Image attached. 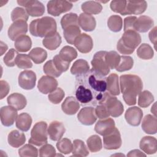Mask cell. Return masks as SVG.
<instances>
[{"instance_id": "obj_5", "label": "cell", "mask_w": 157, "mask_h": 157, "mask_svg": "<svg viewBox=\"0 0 157 157\" xmlns=\"http://www.w3.org/2000/svg\"><path fill=\"white\" fill-rule=\"evenodd\" d=\"M99 104L104 105L110 114V116L112 117H118L124 112V107L121 101L108 91L105 93Z\"/></svg>"}, {"instance_id": "obj_20", "label": "cell", "mask_w": 157, "mask_h": 157, "mask_svg": "<svg viewBox=\"0 0 157 157\" xmlns=\"http://www.w3.org/2000/svg\"><path fill=\"white\" fill-rule=\"evenodd\" d=\"M154 26L153 20L147 15H141L137 18L134 25V30L139 33H146Z\"/></svg>"}, {"instance_id": "obj_57", "label": "cell", "mask_w": 157, "mask_h": 157, "mask_svg": "<svg viewBox=\"0 0 157 157\" xmlns=\"http://www.w3.org/2000/svg\"><path fill=\"white\" fill-rule=\"evenodd\" d=\"M0 86H1V97L0 99H2L4 97H6L10 90V86L9 83L5 80L0 81Z\"/></svg>"}, {"instance_id": "obj_21", "label": "cell", "mask_w": 157, "mask_h": 157, "mask_svg": "<svg viewBox=\"0 0 157 157\" xmlns=\"http://www.w3.org/2000/svg\"><path fill=\"white\" fill-rule=\"evenodd\" d=\"M139 147L147 155L155 154L157 151L156 139L152 136H145L140 140Z\"/></svg>"}, {"instance_id": "obj_3", "label": "cell", "mask_w": 157, "mask_h": 157, "mask_svg": "<svg viewBox=\"0 0 157 157\" xmlns=\"http://www.w3.org/2000/svg\"><path fill=\"white\" fill-rule=\"evenodd\" d=\"M29 32L35 37H46L56 33V22L50 17H44L33 20L29 24Z\"/></svg>"}, {"instance_id": "obj_15", "label": "cell", "mask_w": 157, "mask_h": 157, "mask_svg": "<svg viewBox=\"0 0 157 157\" xmlns=\"http://www.w3.org/2000/svg\"><path fill=\"white\" fill-rule=\"evenodd\" d=\"M58 84V81L54 77L44 75L38 81L37 88L40 93L47 94L53 91L57 88Z\"/></svg>"}, {"instance_id": "obj_42", "label": "cell", "mask_w": 157, "mask_h": 157, "mask_svg": "<svg viewBox=\"0 0 157 157\" xmlns=\"http://www.w3.org/2000/svg\"><path fill=\"white\" fill-rule=\"evenodd\" d=\"M134 59L129 56H120V60L118 65L115 68L118 72H124L129 71L133 67Z\"/></svg>"}, {"instance_id": "obj_44", "label": "cell", "mask_w": 157, "mask_h": 157, "mask_svg": "<svg viewBox=\"0 0 157 157\" xmlns=\"http://www.w3.org/2000/svg\"><path fill=\"white\" fill-rule=\"evenodd\" d=\"M78 15L75 13H69L64 15L61 19V25L64 29L72 25H78Z\"/></svg>"}, {"instance_id": "obj_45", "label": "cell", "mask_w": 157, "mask_h": 157, "mask_svg": "<svg viewBox=\"0 0 157 157\" xmlns=\"http://www.w3.org/2000/svg\"><path fill=\"white\" fill-rule=\"evenodd\" d=\"M29 55L26 54H18L15 64L20 69H29L33 67V63Z\"/></svg>"}, {"instance_id": "obj_49", "label": "cell", "mask_w": 157, "mask_h": 157, "mask_svg": "<svg viewBox=\"0 0 157 157\" xmlns=\"http://www.w3.org/2000/svg\"><path fill=\"white\" fill-rule=\"evenodd\" d=\"M43 71L45 74L47 75L52 77H59L61 75V72H60L55 67L53 59L49 60L47 61L44 66H43Z\"/></svg>"}, {"instance_id": "obj_17", "label": "cell", "mask_w": 157, "mask_h": 157, "mask_svg": "<svg viewBox=\"0 0 157 157\" xmlns=\"http://www.w3.org/2000/svg\"><path fill=\"white\" fill-rule=\"evenodd\" d=\"M77 119L83 125L90 126L93 124L97 120L94 109L92 107L82 108L77 114Z\"/></svg>"}, {"instance_id": "obj_47", "label": "cell", "mask_w": 157, "mask_h": 157, "mask_svg": "<svg viewBox=\"0 0 157 157\" xmlns=\"http://www.w3.org/2000/svg\"><path fill=\"white\" fill-rule=\"evenodd\" d=\"M107 63L110 69H115L119 64L120 60V55L115 51L107 52L105 55Z\"/></svg>"}, {"instance_id": "obj_9", "label": "cell", "mask_w": 157, "mask_h": 157, "mask_svg": "<svg viewBox=\"0 0 157 157\" xmlns=\"http://www.w3.org/2000/svg\"><path fill=\"white\" fill-rule=\"evenodd\" d=\"M72 3L69 1L52 0L47 3V12L54 17H58L63 13L69 11L72 8Z\"/></svg>"}, {"instance_id": "obj_16", "label": "cell", "mask_w": 157, "mask_h": 157, "mask_svg": "<svg viewBox=\"0 0 157 157\" xmlns=\"http://www.w3.org/2000/svg\"><path fill=\"white\" fill-rule=\"evenodd\" d=\"M143 117V112L140 108L134 106L128 108L124 113L126 122L132 126H137L140 124Z\"/></svg>"}, {"instance_id": "obj_54", "label": "cell", "mask_w": 157, "mask_h": 157, "mask_svg": "<svg viewBox=\"0 0 157 157\" xmlns=\"http://www.w3.org/2000/svg\"><path fill=\"white\" fill-rule=\"evenodd\" d=\"M39 156L40 157H53L56 156V150L50 144H44L39 149Z\"/></svg>"}, {"instance_id": "obj_25", "label": "cell", "mask_w": 157, "mask_h": 157, "mask_svg": "<svg viewBox=\"0 0 157 157\" xmlns=\"http://www.w3.org/2000/svg\"><path fill=\"white\" fill-rule=\"evenodd\" d=\"M7 104L15 108L17 110L23 109L26 104L27 101L25 96L18 93H13L10 94L7 99Z\"/></svg>"}, {"instance_id": "obj_2", "label": "cell", "mask_w": 157, "mask_h": 157, "mask_svg": "<svg viewBox=\"0 0 157 157\" xmlns=\"http://www.w3.org/2000/svg\"><path fill=\"white\" fill-rule=\"evenodd\" d=\"M120 85L123 98L128 105L137 102V96L142 91L143 82L141 78L133 74H124L120 77Z\"/></svg>"}, {"instance_id": "obj_12", "label": "cell", "mask_w": 157, "mask_h": 157, "mask_svg": "<svg viewBox=\"0 0 157 157\" xmlns=\"http://www.w3.org/2000/svg\"><path fill=\"white\" fill-rule=\"evenodd\" d=\"M28 23L26 21L19 20L13 22L7 31L8 37L12 40H15L21 36L25 35L28 32Z\"/></svg>"}, {"instance_id": "obj_19", "label": "cell", "mask_w": 157, "mask_h": 157, "mask_svg": "<svg viewBox=\"0 0 157 157\" xmlns=\"http://www.w3.org/2000/svg\"><path fill=\"white\" fill-rule=\"evenodd\" d=\"M147 8V2L145 1H127L126 15L142 14Z\"/></svg>"}, {"instance_id": "obj_56", "label": "cell", "mask_w": 157, "mask_h": 157, "mask_svg": "<svg viewBox=\"0 0 157 157\" xmlns=\"http://www.w3.org/2000/svg\"><path fill=\"white\" fill-rule=\"evenodd\" d=\"M137 19L136 16L127 17L124 19V31L128 30H134V25Z\"/></svg>"}, {"instance_id": "obj_59", "label": "cell", "mask_w": 157, "mask_h": 157, "mask_svg": "<svg viewBox=\"0 0 157 157\" xmlns=\"http://www.w3.org/2000/svg\"><path fill=\"white\" fill-rule=\"evenodd\" d=\"M127 156H146V155L140 151L139 150L135 149L130 151L127 154Z\"/></svg>"}, {"instance_id": "obj_30", "label": "cell", "mask_w": 157, "mask_h": 157, "mask_svg": "<svg viewBox=\"0 0 157 157\" xmlns=\"http://www.w3.org/2000/svg\"><path fill=\"white\" fill-rule=\"evenodd\" d=\"M14 46L16 50L20 52H28L32 46V41L29 36L23 35L18 37L14 42Z\"/></svg>"}, {"instance_id": "obj_40", "label": "cell", "mask_w": 157, "mask_h": 157, "mask_svg": "<svg viewBox=\"0 0 157 157\" xmlns=\"http://www.w3.org/2000/svg\"><path fill=\"white\" fill-rule=\"evenodd\" d=\"M107 26L109 29L114 33H117L122 29L123 20L117 15H111L107 20Z\"/></svg>"}, {"instance_id": "obj_32", "label": "cell", "mask_w": 157, "mask_h": 157, "mask_svg": "<svg viewBox=\"0 0 157 157\" xmlns=\"http://www.w3.org/2000/svg\"><path fill=\"white\" fill-rule=\"evenodd\" d=\"M61 44V37L56 32L52 36L46 37L42 40L43 45L49 50H55L59 47Z\"/></svg>"}, {"instance_id": "obj_1", "label": "cell", "mask_w": 157, "mask_h": 157, "mask_svg": "<svg viewBox=\"0 0 157 157\" xmlns=\"http://www.w3.org/2000/svg\"><path fill=\"white\" fill-rule=\"evenodd\" d=\"M75 94L82 105H97L107 90L106 77L91 69L77 75L75 82Z\"/></svg>"}, {"instance_id": "obj_31", "label": "cell", "mask_w": 157, "mask_h": 157, "mask_svg": "<svg viewBox=\"0 0 157 157\" xmlns=\"http://www.w3.org/2000/svg\"><path fill=\"white\" fill-rule=\"evenodd\" d=\"M81 9L85 13L96 15L101 12L102 6L98 1H88L82 4Z\"/></svg>"}, {"instance_id": "obj_33", "label": "cell", "mask_w": 157, "mask_h": 157, "mask_svg": "<svg viewBox=\"0 0 157 157\" xmlns=\"http://www.w3.org/2000/svg\"><path fill=\"white\" fill-rule=\"evenodd\" d=\"M81 31L78 25H72L63 29V35L66 42L74 45L75 39L80 34Z\"/></svg>"}, {"instance_id": "obj_28", "label": "cell", "mask_w": 157, "mask_h": 157, "mask_svg": "<svg viewBox=\"0 0 157 157\" xmlns=\"http://www.w3.org/2000/svg\"><path fill=\"white\" fill-rule=\"evenodd\" d=\"M118 80V75L115 73H112L106 77L107 90L113 96H118L120 93Z\"/></svg>"}, {"instance_id": "obj_18", "label": "cell", "mask_w": 157, "mask_h": 157, "mask_svg": "<svg viewBox=\"0 0 157 157\" xmlns=\"http://www.w3.org/2000/svg\"><path fill=\"white\" fill-rule=\"evenodd\" d=\"M66 131L64 124L58 121L51 122L47 128V132L50 139L53 141H58L61 139Z\"/></svg>"}, {"instance_id": "obj_58", "label": "cell", "mask_w": 157, "mask_h": 157, "mask_svg": "<svg viewBox=\"0 0 157 157\" xmlns=\"http://www.w3.org/2000/svg\"><path fill=\"white\" fill-rule=\"evenodd\" d=\"M156 27L155 26L148 34V37L150 40L151 43L153 44L155 46V48H156Z\"/></svg>"}, {"instance_id": "obj_11", "label": "cell", "mask_w": 157, "mask_h": 157, "mask_svg": "<svg viewBox=\"0 0 157 157\" xmlns=\"http://www.w3.org/2000/svg\"><path fill=\"white\" fill-rule=\"evenodd\" d=\"M18 85L23 89L30 90L34 88L36 82V75L31 70L21 72L18 78Z\"/></svg>"}, {"instance_id": "obj_23", "label": "cell", "mask_w": 157, "mask_h": 157, "mask_svg": "<svg viewBox=\"0 0 157 157\" xmlns=\"http://www.w3.org/2000/svg\"><path fill=\"white\" fill-rule=\"evenodd\" d=\"M78 25L85 31H92L94 30L96 26L95 18L90 14L81 13L78 18Z\"/></svg>"}, {"instance_id": "obj_29", "label": "cell", "mask_w": 157, "mask_h": 157, "mask_svg": "<svg viewBox=\"0 0 157 157\" xmlns=\"http://www.w3.org/2000/svg\"><path fill=\"white\" fill-rule=\"evenodd\" d=\"M32 124V118L27 113L23 112L18 115L16 119V127L21 131H28Z\"/></svg>"}, {"instance_id": "obj_55", "label": "cell", "mask_w": 157, "mask_h": 157, "mask_svg": "<svg viewBox=\"0 0 157 157\" xmlns=\"http://www.w3.org/2000/svg\"><path fill=\"white\" fill-rule=\"evenodd\" d=\"M94 112L96 117L99 119H105L110 117V114L109 113L106 108L101 104L96 105V107L94 109Z\"/></svg>"}, {"instance_id": "obj_50", "label": "cell", "mask_w": 157, "mask_h": 157, "mask_svg": "<svg viewBox=\"0 0 157 157\" xmlns=\"http://www.w3.org/2000/svg\"><path fill=\"white\" fill-rule=\"evenodd\" d=\"M18 52L14 48H10L3 58V61L8 67H13L15 64L16 59L18 55Z\"/></svg>"}, {"instance_id": "obj_36", "label": "cell", "mask_w": 157, "mask_h": 157, "mask_svg": "<svg viewBox=\"0 0 157 157\" xmlns=\"http://www.w3.org/2000/svg\"><path fill=\"white\" fill-rule=\"evenodd\" d=\"M72 156H86L89 155V151L83 141L80 139H75L73 142Z\"/></svg>"}, {"instance_id": "obj_43", "label": "cell", "mask_w": 157, "mask_h": 157, "mask_svg": "<svg viewBox=\"0 0 157 157\" xmlns=\"http://www.w3.org/2000/svg\"><path fill=\"white\" fill-rule=\"evenodd\" d=\"M56 146L58 150L64 155H68L72 151L73 144L71 140L67 138H63L58 140Z\"/></svg>"}, {"instance_id": "obj_37", "label": "cell", "mask_w": 157, "mask_h": 157, "mask_svg": "<svg viewBox=\"0 0 157 157\" xmlns=\"http://www.w3.org/2000/svg\"><path fill=\"white\" fill-rule=\"evenodd\" d=\"M137 55L142 59H150L154 56V51L149 44L143 43L137 48Z\"/></svg>"}, {"instance_id": "obj_34", "label": "cell", "mask_w": 157, "mask_h": 157, "mask_svg": "<svg viewBox=\"0 0 157 157\" xmlns=\"http://www.w3.org/2000/svg\"><path fill=\"white\" fill-rule=\"evenodd\" d=\"M28 55L35 64H38L42 63L47 59V52L42 48L35 47L29 52Z\"/></svg>"}, {"instance_id": "obj_27", "label": "cell", "mask_w": 157, "mask_h": 157, "mask_svg": "<svg viewBox=\"0 0 157 157\" xmlns=\"http://www.w3.org/2000/svg\"><path fill=\"white\" fill-rule=\"evenodd\" d=\"M7 141L11 147L18 148L25 143L26 137L23 132H21L18 130H13L9 133Z\"/></svg>"}, {"instance_id": "obj_6", "label": "cell", "mask_w": 157, "mask_h": 157, "mask_svg": "<svg viewBox=\"0 0 157 157\" xmlns=\"http://www.w3.org/2000/svg\"><path fill=\"white\" fill-rule=\"evenodd\" d=\"M47 128V124L45 121L37 122L31 129L29 144L36 146L46 144L48 141Z\"/></svg>"}, {"instance_id": "obj_41", "label": "cell", "mask_w": 157, "mask_h": 157, "mask_svg": "<svg viewBox=\"0 0 157 157\" xmlns=\"http://www.w3.org/2000/svg\"><path fill=\"white\" fill-rule=\"evenodd\" d=\"M154 101V96L152 93L148 91L144 90L139 94L138 105L142 108L148 107Z\"/></svg>"}, {"instance_id": "obj_8", "label": "cell", "mask_w": 157, "mask_h": 157, "mask_svg": "<svg viewBox=\"0 0 157 157\" xmlns=\"http://www.w3.org/2000/svg\"><path fill=\"white\" fill-rule=\"evenodd\" d=\"M104 147L106 150H117L121 147L122 140L121 134L116 127L103 136Z\"/></svg>"}, {"instance_id": "obj_52", "label": "cell", "mask_w": 157, "mask_h": 157, "mask_svg": "<svg viewBox=\"0 0 157 157\" xmlns=\"http://www.w3.org/2000/svg\"><path fill=\"white\" fill-rule=\"evenodd\" d=\"M64 96V91L61 88H56L53 91L49 93L48 98L52 103L58 104L63 99Z\"/></svg>"}, {"instance_id": "obj_38", "label": "cell", "mask_w": 157, "mask_h": 157, "mask_svg": "<svg viewBox=\"0 0 157 157\" xmlns=\"http://www.w3.org/2000/svg\"><path fill=\"white\" fill-rule=\"evenodd\" d=\"M59 55L64 61L71 63L77 57V52L74 48L66 45L61 48Z\"/></svg>"}, {"instance_id": "obj_10", "label": "cell", "mask_w": 157, "mask_h": 157, "mask_svg": "<svg viewBox=\"0 0 157 157\" xmlns=\"http://www.w3.org/2000/svg\"><path fill=\"white\" fill-rule=\"evenodd\" d=\"M17 3L20 6L25 7V10L29 16L33 17H40L45 12L44 5L39 1H17Z\"/></svg>"}, {"instance_id": "obj_39", "label": "cell", "mask_w": 157, "mask_h": 157, "mask_svg": "<svg viewBox=\"0 0 157 157\" xmlns=\"http://www.w3.org/2000/svg\"><path fill=\"white\" fill-rule=\"evenodd\" d=\"M86 144L91 152L96 153L100 151L102 148V140L98 135H92L86 140Z\"/></svg>"}, {"instance_id": "obj_26", "label": "cell", "mask_w": 157, "mask_h": 157, "mask_svg": "<svg viewBox=\"0 0 157 157\" xmlns=\"http://www.w3.org/2000/svg\"><path fill=\"white\" fill-rule=\"evenodd\" d=\"M142 130L148 134H155L157 132V120L156 116L146 115L142 122Z\"/></svg>"}, {"instance_id": "obj_7", "label": "cell", "mask_w": 157, "mask_h": 157, "mask_svg": "<svg viewBox=\"0 0 157 157\" xmlns=\"http://www.w3.org/2000/svg\"><path fill=\"white\" fill-rule=\"evenodd\" d=\"M106 51H99L96 52L91 61L92 69L104 76H106L110 72V69L106 61Z\"/></svg>"}, {"instance_id": "obj_35", "label": "cell", "mask_w": 157, "mask_h": 157, "mask_svg": "<svg viewBox=\"0 0 157 157\" xmlns=\"http://www.w3.org/2000/svg\"><path fill=\"white\" fill-rule=\"evenodd\" d=\"M90 70V66L88 62L83 59L76 60L71 67V73L72 75H79L84 74Z\"/></svg>"}, {"instance_id": "obj_53", "label": "cell", "mask_w": 157, "mask_h": 157, "mask_svg": "<svg viewBox=\"0 0 157 157\" xmlns=\"http://www.w3.org/2000/svg\"><path fill=\"white\" fill-rule=\"evenodd\" d=\"M53 63L56 67V68L60 72H64L68 70L70 63L67 62L63 59L59 55H55L53 58Z\"/></svg>"}, {"instance_id": "obj_24", "label": "cell", "mask_w": 157, "mask_h": 157, "mask_svg": "<svg viewBox=\"0 0 157 157\" xmlns=\"http://www.w3.org/2000/svg\"><path fill=\"white\" fill-rule=\"evenodd\" d=\"M115 127L114 120L110 118L101 119L98 121L94 126V131L101 136H104L112 131Z\"/></svg>"}, {"instance_id": "obj_14", "label": "cell", "mask_w": 157, "mask_h": 157, "mask_svg": "<svg viewBox=\"0 0 157 157\" xmlns=\"http://www.w3.org/2000/svg\"><path fill=\"white\" fill-rule=\"evenodd\" d=\"M18 116L17 110L10 105L3 106L0 109V118L2 125L6 127L13 124Z\"/></svg>"}, {"instance_id": "obj_48", "label": "cell", "mask_w": 157, "mask_h": 157, "mask_svg": "<svg viewBox=\"0 0 157 157\" xmlns=\"http://www.w3.org/2000/svg\"><path fill=\"white\" fill-rule=\"evenodd\" d=\"M29 18V15L26 10L23 8L17 7L13 9L11 12V20L13 22L19 20H24L27 21Z\"/></svg>"}, {"instance_id": "obj_4", "label": "cell", "mask_w": 157, "mask_h": 157, "mask_svg": "<svg viewBox=\"0 0 157 157\" xmlns=\"http://www.w3.org/2000/svg\"><path fill=\"white\" fill-rule=\"evenodd\" d=\"M141 42V36L136 31L128 30L124 32L117 44L118 51L123 55L132 54Z\"/></svg>"}, {"instance_id": "obj_51", "label": "cell", "mask_w": 157, "mask_h": 157, "mask_svg": "<svg viewBox=\"0 0 157 157\" xmlns=\"http://www.w3.org/2000/svg\"><path fill=\"white\" fill-rule=\"evenodd\" d=\"M126 2L127 1H112L110 2V7L114 12L126 15Z\"/></svg>"}, {"instance_id": "obj_22", "label": "cell", "mask_w": 157, "mask_h": 157, "mask_svg": "<svg viewBox=\"0 0 157 157\" xmlns=\"http://www.w3.org/2000/svg\"><path fill=\"white\" fill-rule=\"evenodd\" d=\"M80 102L73 96L67 97L61 104L63 112L69 115L75 114L80 109Z\"/></svg>"}, {"instance_id": "obj_46", "label": "cell", "mask_w": 157, "mask_h": 157, "mask_svg": "<svg viewBox=\"0 0 157 157\" xmlns=\"http://www.w3.org/2000/svg\"><path fill=\"white\" fill-rule=\"evenodd\" d=\"M18 155L21 157H37L38 156V150L31 144H25L18 150Z\"/></svg>"}, {"instance_id": "obj_13", "label": "cell", "mask_w": 157, "mask_h": 157, "mask_svg": "<svg viewBox=\"0 0 157 157\" xmlns=\"http://www.w3.org/2000/svg\"><path fill=\"white\" fill-rule=\"evenodd\" d=\"M74 45L80 53H88L93 49V41L90 36L82 33L76 37Z\"/></svg>"}]
</instances>
